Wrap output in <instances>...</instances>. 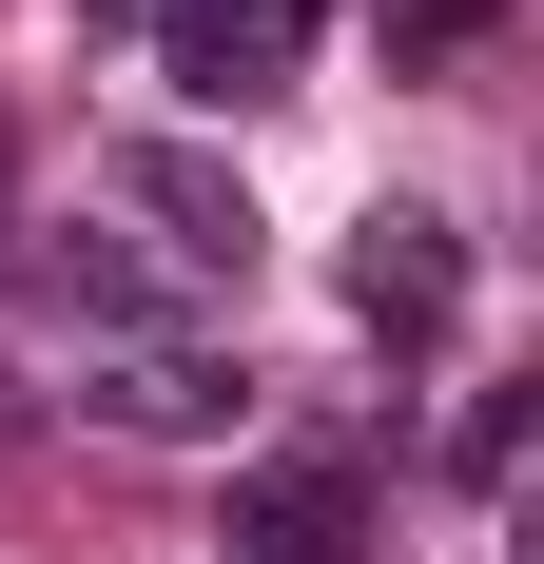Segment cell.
Here are the masks:
<instances>
[{
  "instance_id": "5b68a950",
  "label": "cell",
  "mask_w": 544,
  "mask_h": 564,
  "mask_svg": "<svg viewBox=\"0 0 544 564\" xmlns=\"http://www.w3.org/2000/svg\"><path fill=\"white\" fill-rule=\"evenodd\" d=\"M233 564H370V487L350 467H253L233 487Z\"/></svg>"
},
{
  "instance_id": "277c9868",
  "label": "cell",
  "mask_w": 544,
  "mask_h": 564,
  "mask_svg": "<svg viewBox=\"0 0 544 564\" xmlns=\"http://www.w3.org/2000/svg\"><path fill=\"white\" fill-rule=\"evenodd\" d=\"M330 0H156V40H175V98H272V58L312 40Z\"/></svg>"
},
{
  "instance_id": "8992f818",
  "label": "cell",
  "mask_w": 544,
  "mask_h": 564,
  "mask_svg": "<svg viewBox=\"0 0 544 564\" xmlns=\"http://www.w3.org/2000/svg\"><path fill=\"white\" fill-rule=\"evenodd\" d=\"M58 312H98V332H137V350H156V273H137V253H98V234L58 253Z\"/></svg>"
},
{
  "instance_id": "7a4b0ae2",
  "label": "cell",
  "mask_w": 544,
  "mask_h": 564,
  "mask_svg": "<svg viewBox=\"0 0 544 564\" xmlns=\"http://www.w3.org/2000/svg\"><path fill=\"white\" fill-rule=\"evenodd\" d=\"M117 195L156 215L175 273H253V175H233V156H195V137H117Z\"/></svg>"
},
{
  "instance_id": "ba28073f",
  "label": "cell",
  "mask_w": 544,
  "mask_h": 564,
  "mask_svg": "<svg viewBox=\"0 0 544 564\" xmlns=\"http://www.w3.org/2000/svg\"><path fill=\"white\" fill-rule=\"evenodd\" d=\"M0 234H20V117H0Z\"/></svg>"
},
{
  "instance_id": "3957f363",
  "label": "cell",
  "mask_w": 544,
  "mask_h": 564,
  "mask_svg": "<svg viewBox=\"0 0 544 564\" xmlns=\"http://www.w3.org/2000/svg\"><path fill=\"white\" fill-rule=\"evenodd\" d=\"M78 409L137 429V448H233V429H253V370H215V350H117Z\"/></svg>"
},
{
  "instance_id": "6da1fadb",
  "label": "cell",
  "mask_w": 544,
  "mask_h": 564,
  "mask_svg": "<svg viewBox=\"0 0 544 564\" xmlns=\"http://www.w3.org/2000/svg\"><path fill=\"white\" fill-rule=\"evenodd\" d=\"M350 332L370 350H447L467 332V234L447 215H370L350 234Z\"/></svg>"
},
{
  "instance_id": "52a82bcc",
  "label": "cell",
  "mask_w": 544,
  "mask_h": 564,
  "mask_svg": "<svg viewBox=\"0 0 544 564\" xmlns=\"http://www.w3.org/2000/svg\"><path fill=\"white\" fill-rule=\"evenodd\" d=\"M487 20H505V0H370V40H389V78H409V58H467Z\"/></svg>"
}]
</instances>
